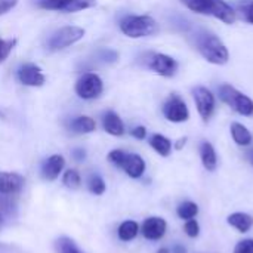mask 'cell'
Instances as JSON below:
<instances>
[{"label": "cell", "instance_id": "6da1fadb", "mask_svg": "<svg viewBox=\"0 0 253 253\" xmlns=\"http://www.w3.org/2000/svg\"><path fill=\"white\" fill-rule=\"evenodd\" d=\"M194 39H196V46L199 52L206 61L216 64V65H224L228 62V58H230L228 49L215 34L202 30L196 33Z\"/></svg>", "mask_w": 253, "mask_h": 253}, {"label": "cell", "instance_id": "7a4b0ae2", "mask_svg": "<svg viewBox=\"0 0 253 253\" xmlns=\"http://www.w3.org/2000/svg\"><path fill=\"white\" fill-rule=\"evenodd\" d=\"M188 9L202 15H212L225 24L236 21V10L225 0H181Z\"/></svg>", "mask_w": 253, "mask_h": 253}, {"label": "cell", "instance_id": "3957f363", "mask_svg": "<svg viewBox=\"0 0 253 253\" xmlns=\"http://www.w3.org/2000/svg\"><path fill=\"white\" fill-rule=\"evenodd\" d=\"M120 30L132 39H139L156 34L159 24L148 15H129L120 21Z\"/></svg>", "mask_w": 253, "mask_h": 253}, {"label": "cell", "instance_id": "277c9868", "mask_svg": "<svg viewBox=\"0 0 253 253\" xmlns=\"http://www.w3.org/2000/svg\"><path fill=\"white\" fill-rule=\"evenodd\" d=\"M219 98L239 114L246 117L253 116V101L245 93L239 92L236 87L230 84H222L219 87Z\"/></svg>", "mask_w": 253, "mask_h": 253}, {"label": "cell", "instance_id": "5b68a950", "mask_svg": "<svg viewBox=\"0 0 253 253\" xmlns=\"http://www.w3.org/2000/svg\"><path fill=\"white\" fill-rule=\"evenodd\" d=\"M108 159L111 163L122 168L130 178H139L145 170V162L138 154H130L122 150H114L108 154Z\"/></svg>", "mask_w": 253, "mask_h": 253}, {"label": "cell", "instance_id": "8992f818", "mask_svg": "<svg viewBox=\"0 0 253 253\" xmlns=\"http://www.w3.org/2000/svg\"><path fill=\"white\" fill-rule=\"evenodd\" d=\"M83 36H84V30L80 27H74V25L64 27L52 34V37L47 42V47L50 50H61L74 44L76 42L83 39Z\"/></svg>", "mask_w": 253, "mask_h": 253}, {"label": "cell", "instance_id": "52a82bcc", "mask_svg": "<svg viewBox=\"0 0 253 253\" xmlns=\"http://www.w3.org/2000/svg\"><path fill=\"white\" fill-rule=\"evenodd\" d=\"M163 114H165V117L169 122H173V123L187 122L188 117H190V111H188L187 104L178 95H172L165 102V105H163Z\"/></svg>", "mask_w": 253, "mask_h": 253}, {"label": "cell", "instance_id": "ba28073f", "mask_svg": "<svg viewBox=\"0 0 253 253\" xmlns=\"http://www.w3.org/2000/svg\"><path fill=\"white\" fill-rule=\"evenodd\" d=\"M102 80L96 74H84L76 83V92L83 99H95L102 93Z\"/></svg>", "mask_w": 253, "mask_h": 253}, {"label": "cell", "instance_id": "9c48e42d", "mask_svg": "<svg viewBox=\"0 0 253 253\" xmlns=\"http://www.w3.org/2000/svg\"><path fill=\"white\" fill-rule=\"evenodd\" d=\"M148 68L154 73L163 76V77H172L175 76L178 70V64L172 56H168L165 53H151L147 62Z\"/></svg>", "mask_w": 253, "mask_h": 253}, {"label": "cell", "instance_id": "30bf717a", "mask_svg": "<svg viewBox=\"0 0 253 253\" xmlns=\"http://www.w3.org/2000/svg\"><path fill=\"white\" fill-rule=\"evenodd\" d=\"M193 95H194V101H196V107H197L199 114L202 116V119L205 122H208L212 117L213 110H215V96H213V93L208 87L199 86V87H196L193 90Z\"/></svg>", "mask_w": 253, "mask_h": 253}, {"label": "cell", "instance_id": "8fae6325", "mask_svg": "<svg viewBox=\"0 0 253 253\" xmlns=\"http://www.w3.org/2000/svg\"><path fill=\"white\" fill-rule=\"evenodd\" d=\"M24 187V178L12 172H0V194L16 196Z\"/></svg>", "mask_w": 253, "mask_h": 253}, {"label": "cell", "instance_id": "7c38bea8", "mask_svg": "<svg viewBox=\"0 0 253 253\" xmlns=\"http://www.w3.org/2000/svg\"><path fill=\"white\" fill-rule=\"evenodd\" d=\"M18 79L27 86H42L44 83V76L42 70L34 64H25L18 70Z\"/></svg>", "mask_w": 253, "mask_h": 253}, {"label": "cell", "instance_id": "4fadbf2b", "mask_svg": "<svg viewBox=\"0 0 253 253\" xmlns=\"http://www.w3.org/2000/svg\"><path fill=\"white\" fill-rule=\"evenodd\" d=\"M166 233V222L159 216H153L144 221L142 224V234L148 240H159Z\"/></svg>", "mask_w": 253, "mask_h": 253}, {"label": "cell", "instance_id": "5bb4252c", "mask_svg": "<svg viewBox=\"0 0 253 253\" xmlns=\"http://www.w3.org/2000/svg\"><path fill=\"white\" fill-rule=\"evenodd\" d=\"M64 165H65V162H64V157H62V156L55 154V156L49 157V159L44 162L43 168H42L43 178H44V179H49V181L56 179L58 175L61 173Z\"/></svg>", "mask_w": 253, "mask_h": 253}, {"label": "cell", "instance_id": "9a60e30c", "mask_svg": "<svg viewBox=\"0 0 253 253\" xmlns=\"http://www.w3.org/2000/svg\"><path fill=\"white\" fill-rule=\"evenodd\" d=\"M104 129L110 135H114V136H122L125 133V125L122 119L113 111H108L104 116Z\"/></svg>", "mask_w": 253, "mask_h": 253}, {"label": "cell", "instance_id": "2e32d148", "mask_svg": "<svg viewBox=\"0 0 253 253\" xmlns=\"http://www.w3.org/2000/svg\"><path fill=\"white\" fill-rule=\"evenodd\" d=\"M200 157H202V163L208 170H215L216 165H218V159H216V153L215 148L212 147V144L209 142H203L200 145Z\"/></svg>", "mask_w": 253, "mask_h": 253}, {"label": "cell", "instance_id": "e0dca14e", "mask_svg": "<svg viewBox=\"0 0 253 253\" xmlns=\"http://www.w3.org/2000/svg\"><path fill=\"white\" fill-rule=\"evenodd\" d=\"M228 224L237 228L240 233H246L253 227V218L248 213H233L228 216Z\"/></svg>", "mask_w": 253, "mask_h": 253}, {"label": "cell", "instance_id": "ac0fdd59", "mask_svg": "<svg viewBox=\"0 0 253 253\" xmlns=\"http://www.w3.org/2000/svg\"><path fill=\"white\" fill-rule=\"evenodd\" d=\"M231 135L233 139L239 144V145H249L252 142V133L248 130L246 126L240 125V123H233L231 125Z\"/></svg>", "mask_w": 253, "mask_h": 253}, {"label": "cell", "instance_id": "d6986e66", "mask_svg": "<svg viewBox=\"0 0 253 253\" xmlns=\"http://www.w3.org/2000/svg\"><path fill=\"white\" fill-rule=\"evenodd\" d=\"M95 127H96L95 120L87 116H80V117L74 119L71 123V129L76 133H90L95 130Z\"/></svg>", "mask_w": 253, "mask_h": 253}, {"label": "cell", "instance_id": "ffe728a7", "mask_svg": "<svg viewBox=\"0 0 253 253\" xmlns=\"http://www.w3.org/2000/svg\"><path fill=\"white\" fill-rule=\"evenodd\" d=\"M150 144H151V147H153L160 156L166 157V156L170 154L172 144H170V141H169L166 136H163V135H153V138L150 139Z\"/></svg>", "mask_w": 253, "mask_h": 253}, {"label": "cell", "instance_id": "44dd1931", "mask_svg": "<svg viewBox=\"0 0 253 253\" xmlns=\"http://www.w3.org/2000/svg\"><path fill=\"white\" fill-rule=\"evenodd\" d=\"M138 224L133 222V221H126L120 225L119 228V237L123 240V242H130L132 239L136 237L138 234Z\"/></svg>", "mask_w": 253, "mask_h": 253}, {"label": "cell", "instance_id": "7402d4cb", "mask_svg": "<svg viewBox=\"0 0 253 253\" xmlns=\"http://www.w3.org/2000/svg\"><path fill=\"white\" fill-rule=\"evenodd\" d=\"M55 248L58 253H83L77 248V245L68 237H59L55 243Z\"/></svg>", "mask_w": 253, "mask_h": 253}, {"label": "cell", "instance_id": "603a6c76", "mask_svg": "<svg viewBox=\"0 0 253 253\" xmlns=\"http://www.w3.org/2000/svg\"><path fill=\"white\" fill-rule=\"evenodd\" d=\"M197 212H199V208L193 202H185V203L179 205V208H178V216L182 219H193L197 215Z\"/></svg>", "mask_w": 253, "mask_h": 253}, {"label": "cell", "instance_id": "cb8c5ba5", "mask_svg": "<svg viewBox=\"0 0 253 253\" xmlns=\"http://www.w3.org/2000/svg\"><path fill=\"white\" fill-rule=\"evenodd\" d=\"M237 10L242 13V18L253 24V0H243L237 3Z\"/></svg>", "mask_w": 253, "mask_h": 253}, {"label": "cell", "instance_id": "d4e9b609", "mask_svg": "<svg viewBox=\"0 0 253 253\" xmlns=\"http://www.w3.org/2000/svg\"><path fill=\"white\" fill-rule=\"evenodd\" d=\"M71 0H40V6L50 10H67Z\"/></svg>", "mask_w": 253, "mask_h": 253}, {"label": "cell", "instance_id": "484cf974", "mask_svg": "<svg viewBox=\"0 0 253 253\" xmlns=\"http://www.w3.org/2000/svg\"><path fill=\"white\" fill-rule=\"evenodd\" d=\"M89 190H90L93 194H96V196L104 194V191H105V184H104L102 178L98 176V175L90 176V179H89Z\"/></svg>", "mask_w": 253, "mask_h": 253}, {"label": "cell", "instance_id": "4316f807", "mask_svg": "<svg viewBox=\"0 0 253 253\" xmlns=\"http://www.w3.org/2000/svg\"><path fill=\"white\" fill-rule=\"evenodd\" d=\"M15 196H7V194H0V211L10 215L15 211Z\"/></svg>", "mask_w": 253, "mask_h": 253}, {"label": "cell", "instance_id": "83f0119b", "mask_svg": "<svg viewBox=\"0 0 253 253\" xmlns=\"http://www.w3.org/2000/svg\"><path fill=\"white\" fill-rule=\"evenodd\" d=\"M95 3H96V0H71L65 12L83 10V9H87V7H90V6H93Z\"/></svg>", "mask_w": 253, "mask_h": 253}, {"label": "cell", "instance_id": "f1b7e54d", "mask_svg": "<svg viewBox=\"0 0 253 253\" xmlns=\"http://www.w3.org/2000/svg\"><path fill=\"white\" fill-rule=\"evenodd\" d=\"M62 181L68 188H77L80 185V175L76 170H68V172H65Z\"/></svg>", "mask_w": 253, "mask_h": 253}, {"label": "cell", "instance_id": "f546056e", "mask_svg": "<svg viewBox=\"0 0 253 253\" xmlns=\"http://www.w3.org/2000/svg\"><path fill=\"white\" fill-rule=\"evenodd\" d=\"M98 58H99L102 62L111 64V62H116V61L119 59V53H117L116 50H113V49H101V50L98 52Z\"/></svg>", "mask_w": 253, "mask_h": 253}, {"label": "cell", "instance_id": "4dcf8cb0", "mask_svg": "<svg viewBox=\"0 0 253 253\" xmlns=\"http://www.w3.org/2000/svg\"><path fill=\"white\" fill-rule=\"evenodd\" d=\"M13 46H15V40H1L0 39V62H3L9 56Z\"/></svg>", "mask_w": 253, "mask_h": 253}, {"label": "cell", "instance_id": "1f68e13d", "mask_svg": "<svg viewBox=\"0 0 253 253\" xmlns=\"http://www.w3.org/2000/svg\"><path fill=\"white\" fill-rule=\"evenodd\" d=\"M234 253H253V240L252 239H248V240H243L240 242L236 249Z\"/></svg>", "mask_w": 253, "mask_h": 253}, {"label": "cell", "instance_id": "d6a6232c", "mask_svg": "<svg viewBox=\"0 0 253 253\" xmlns=\"http://www.w3.org/2000/svg\"><path fill=\"white\" fill-rule=\"evenodd\" d=\"M199 224L194 221V219H188V222L185 224V233L190 236V237H197L199 236Z\"/></svg>", "mask_w": 253, "mask_h": 253}, {"label": "cell", "instance_id": "836d02e7", "mask_svg": "<svg viewBox=\"0 0 253 253\" xmlns=\"http://www.w3.org/2000/svg\"><path fill=\"white\" fill-rule=\"evenodd\" d=\"M18 0H0V15L9 12L12 7H15Z\"/></svg>", "mask_w": 253, "mask_h": 253}, {"label": "cell", "instance_id": "e575fe53", "mask_svg": "<svg viewBox=\"0 0 253 253\" xmlns=\"http://www.w3.org/2000/svg\"><path fill=\"white\" fill-rule=\"evenodd\" d=\"M132 135H133L136 139H144V138L147 136V130H145L144 126H138V127H135V129L132 130Z\"/></svg>", "mask_w": 253, "mask_h": 253}, {"label": "cell", "instance_id": "d590c367", "mask_svg": "<svg viewBox=\"0 0 253 253\" xmlns=\"http://www.w3.org/2000/svg\"><path fill=\"white\" fill-rule=\"evenodd\" d=\"M172 253H187V251H185V248H184V246H181V245H176V246H173Z\"/></svg>", "mask_w": 253, "mask_h": 253}, {"label": "cell", "instance_id": "8d00e7d4", "mask_svg": "<svg viewBox=\"0 0 253 253\" xmlns=\"http://www.w3.org/2000/svg\"><path fill=\"white\" fill-rule=\"evenodd\" d=\"M74 157H76L77 160H83L84 151H83V150H74Z\"/></svg>", "mask_w": 253, "mask_h": 253}, {"label": "cell", "instance_id": "74e56055", "mask_svg": "<svg viewBox=\"0 0 253 253\" xmlns=\"http://www.w3.org/2000/svg\"><path fill=\"white\" fill-rule=\"evenodd\" d=\"M185 141H187L185 138H184V139H179V141H178V144H176V148H178V150H181V148H182V145H185Z\"/></svg>", "mask_w": 253, "mask_h": 253}, {"label": "cell", "instance_id": "f35d334b", "mask_svg": "<svg viewBox=\"0 0 253 253\" xmlns=\"http://www.w3.org/2000/svg\"><path fill=\"white\" fill-rule=\"evenodd\" d=\"M248 160L251 162V165H253V150H251V151L248 153Z\"/></svg>", "mask_w": 253, "mask_h": 253}, {"label": "cell", "instance_id": "ab89813d", "mask_svg": "<svg viewBox=\"0 0 253 253\" xmlns=\"http://www.w3.org/2000/svg\"><path fill=\"white\" fill-rule=\"evenodd\" d=\"M157 253H170V252H169L168 249H160V251H159Z\"/></svg>", "mask_w": 253, "mask_h": 253}, {"label": "cell", "instance_id": "60d3db41", "mask_svg": "<svg viewBox=\"0 0 253 253\" xmlns=\"http://www.w3.org/2000/svg\"><path fill=\"white\" fill-rule=\"evenodd\" d=\"M0 225H1V216H0Z\"/></svg>", "mask_w": 253, "mask_h": 253}]
</instances>
